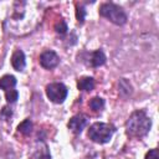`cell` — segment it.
I'll return each instance as SVG.
<instances>
[{
    "instance_id": "277c9868",
    "label": "cell",
    "mask_w": 159,
    "mask_h": 159,
    "mask_svg": "<svg viewBox=\"0 0 159 159\" xmlns=\"http://www.w3.org/2000/svg\"><path fill=\"white\" fill-rule=\"evenodd\" d=\"M46 94L50 101L53 103H62L67 97V88L63 83L53 82L47 84L46 87Z\"/></svg>"
},
{
    "instance_id": "5b68a950",
    "label": "cell",
    "mask_w": 159,
    "mask_h": 159,
    "mask_svg": "<svg viewBox=\"0 0 159 159\" xmlns=\"http://www.w3.org/2000/svg\"><path fill=\"white\" fill-rule=\"evenodd\" d=\"M60 62V58L58 56L56 55V52L51 51V50H47L45 52L41 53L40 56V63L42 67L47 68V70H51V68H55Z\"/></svg>"
},
{
    "instance_id": "ba28073f",
    "label": "cell",
    "mask_w": 159,
    "mask_h": 159,
    "mask_svg": "<svg viewBox=\"0 0 159 159\" xmlns=\"http://www.w3.org/2000/svg\"><path fill=\"white\" fill-rule=\"evenodd\" d=\"M30 159H51L50 153L47 150V147L43 143H39L37 148L34 149Z\"/></svg>"
},
{
    "instance_id": "7c38bea8",
    "label": "cell",
    "mask_w": 159,
    "mask_h": 159,
    "mask_svg": "<svg viewBox=\"0 0 159 159\" xmlns=\"http://www.w3.org/2000/svg\"><path fill=\"white\" fill-rule=\"evenodd\" d=\"M89 107H91L92 111L99 112V111H102L103 107H104V101H103L102 98H99V97H94V98H92V99L89 101Z\"/></svg>"
},
{
    "instance_id": "5bb4252c",
    "label": "cell",
    "mask_w": 159,
    "mask_h": 159,
    "mask_svg": "<svg viewBox=\"0 0 159 159\" xmlns=\"http://www.w3.org/2000/svg\"><path fill=\"white\" fill-rule=\"evenodd\" d=\"M5 96H6V101H7L9 103H14V102L17 99L19 93H17V91H16L15 88H12V89L6 91V92H5Z\"/></svg>"
},
{
    "instance_id": "8fae6325",
    "label": "cell",
    "mask_w": 159,
    "mask_h": 159,
    "mask_svg": "<svg viewBox=\"0 0 159 159\" xmlns=\"http://www.w3.org/2000/svg\"><path fill=\"white\" fill-rule=\"evenodd\" d=\"M104 62H106V56H104L103 51L97 50V51H94V52L92 53V57H91V63H92V66L98 67V66H102Z\"/></svg>"
},
{
    "instance_id": "9a60e30c",
    "label": "cell",
    "mask_w": 159,
    "mask_h": 159,
    "mask_svg": "<svg viewBox=\"0 0 159 159\" xmlns=\"http://www.w3.org/2000/svg\"><path fill=\"white\" fill-rule=\"evenodd\" d=\"M84 15H86V11L82 6H78L77 5V10H76V16H77V20L78 22H83L84 20Z\"/></svg>"
},
{
    "instance_id": "2e32d148",
    "label": "cell",
    "mask_w": 159,
    "mask_h": 159,
    "mask_svg": "<svg viewBox=\"0 0 159 159\" xmlns=\"http://www.w3.org/2000/svg\"><path fill=\"white\" fill-rule=\"evenodd\" d=\"M55 30H56V32H58V34H65L66 30H67V26H66L65 21H63V20H60V22L56 24Z\"/></svg>"
},
{
    "instance_id": "52a82bcc",
    "label": "cell",
    "mask_w": 159,
    "mask_h": 159,
    "mask_svg": "<svg viewBox=\"0 0 159 159\" xmlns=\"http://www.w3.org/2000/svg\"><path fill=\"white\" fill-rule=\"evenodd\" d=\"M11 65L16 71H22L25 68V55L21 50H16L11 56Z\"/></svg>"
},
{
    "instance_id": "30bf717a",
    "label": "cell",
    "mask_w": 159,
    "mask_h": 159,
    "mask_svg": "<svg viewBox=\"0 0 159 159\" xmlns=\"http://www.w3.org/2000/svg\"><path fill=\"white\" fill-rule=\"evenodd\" d=\"M77 86L82 91H91L94 87V81H93L92 77H82V78L78 80Z\"/></svg>"
},
{
    "instance_id": "6da1fadb",
    "label": "cell",
    "mask_w": 159,
    "mask_h": 159,
    "mask_svg": "<svg viewBox=\"0 0 159 159\" xmlns=\"http://www.w3.org/2000/svg\"><path fill=\"white\" fill-rule=\"evenodd\" d=\"M152 122L144 111H135L130 114L125 123L127 133L132 137H143L150 129Z\"/></svg>"
},
{
    "instance_id": "e0dca14e",
    "label": "cell",
    "mask_w": 159,
    "mask_h": 159,
    "mask_svg": "<svg viewBox=\"0 0 159 159\" xmlns=\"http://www.w3.org/2000/svg\"><path fill=\"white\" fill-rule=\"evenodd\" d=\"M145 159H159V157H158V150H157V149L149 150V152L147 153V155H145Z\"/></svg>"
},
{
    "instance_id": "9c48e42d",
    "label": "cell",
    "mask_w": 159,
    "mask_h": 159,
    "mask_svg": "<svg viewBox=\"0 0 159 159\" xmlns=\"http://www.w3.org/2000/svg\"><path fill=\"white\" fill-rule=\"evenodd\" d=\"M16 86V78L11 75H5L0 78V88L4 89L5 92L9 91V89H12L15 88Z\"/></svg>"
},
{
    "instance_id": "4fadbf2b",
    "label": "cell",
    "mask_w": 159,
    "mask_h": 159,
    "mask_svg": "<svg viewBox=\"0 0 159 159\" xmlns=\"http://www.w3.org/2000/svg\"><path fill=\"white\" fill-rule=\"evenodd\" d=\"M17 129H19L20 133L27 135V134L31 132V129H32V123L30 122V119H25V120L17 127Z\"/></svg>"
},
{
    "instance_id": "3957f363",
    "label": "cell",
    "mask_w": 159,
    "mask_h": 159,
    "mask_svg": "<svg viewBox=\"0 0 159 159\" xmlns=\"http://www.w3.org/2000/svg\"><path fill=\"white\" fill-rule=\"evenodd\" d=\"M99 14L116 25H123L127 21V14L124 10L113 2L102 4L99 7Z\"/></svg>"
},
{
    "instance_id": "8992f818",
    "label": "cell",
    "mask_w": 159,
    "mask_h": 159,
    "mask_svg": "<svg viewBox=\"0 0 159 159\" xmlns=\"http://www.w3.org/2000/svg\"><path fill=\"white\" fill-rule=\"evenodd\" d=\"M87 123V119L86 117L83 116H76V117H72L68 122V128L73 132V133H81L82 129L84 128Z\"/></svg>"
},
{
    "instance_id": "7a4b0ae2",
    "label": "cell",
    "mask_w": 159,
    "mask_h": 159,
    "mask_svg": "<svg viewBox=\"0 0 159 159\" xmlns=\"http://www.w3.org/2000/svg\"><path fill=\"white\" fill-rule=\"evenodd\" d=\"M114 130L116 129H114V127L112 124L97 122V123H94V124H92L89 127V129H88V137L93 142L99 143V144H103V143H107L112 138Z\"/></svg>"
}]
</instances>
